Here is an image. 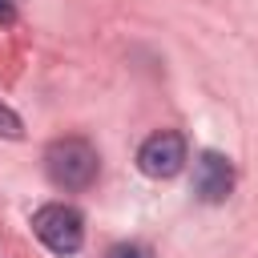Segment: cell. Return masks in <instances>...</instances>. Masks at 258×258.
I'll return each instance as SVG.
<instances>
[{"instance_id":"1","label":"cell","mask_w":258,"mask_h":258,"mask_svg":"<svg viewBox=\"0 0 258 258\" xmlns=\"http://www.w3.org/2000/svg\"><path fill=\"white\" fill-rule=\"evenodd\" d=\"M44 169H48V181L60 189H89L97 181L101 157L85 137H56L44 149Z\"/></svg>"},{"instance_id":"2","label":"cell","mask_w":258,"mask_h":258,"mask_svg":"<svg viewBox=\"0 0 258 258\" xmlns=\"http://www.w3.org/2000/svg\"><path fill=\"white\" fill-rule=\"evenodd\" d=\"M32 234L52 254H77L81 242H85V218H81V210H73L64 202H52V206H40L32 214Z\"/></svg>"},{"instance_id":"3","label":"cell","mask_w":258,"mask_h":258,"mask_svg":"<svg viewBox=\"0 0 258 258\" xmlns=\"http://www.w3.org/2000/svg\"><path fill=\"white\" fill-rule=\"evenodd\" d=\"M137 165H141L145 177H157V181L181 173V165H185V137L173 133V129L149 133L141 141V149H137Z\"/></svg>"},{"instance_id":"4","label":"cell","mask_w":258,"mask_h":258,"mask_svg":"<svg viewBox=\"0 0 258 258\" xmlns=\"http://www.w3.org/2000/svg\"><path fill=\"white\" fill-rule=\"evenodd\" d=\"M230 189H234V165H230V157H222L218 149H206L198 157V165H194V194L206 206H218V202L230 198Z\"/></svg>"},{"instance_id":"5","label":"cell","mask_w":258,"mask_h":258,"mask_svg":"<svg viewBox=\"0 0 258 258\" xmlns=\"http://www.w3.org/2000/svg\"><path fill=\"white\" fill-rule=\"evenodd\" d=\"M105 258H153V250L145 242H117L105 250Z\"/></svg>"},{"instance_id":"6","label":"cell","mask_w":258,"mask_h":258,"mask_svg":"<svg viewBox=\"0 0 258 258\" xmlns=\"http://www.w3.org/2000/svg\"><path fill=\"white\" fill-rule=\"evenodd\" d=\"M20 133H24V125H20V117H16V113H12L8 105H0V137H12V141H16Z\"/></svg>"},{"instance_id":"7","label":"cell","mask_w":258,"mask_h":258,"mask_svg":"<svg viewBox=\"0 0 258 258\" xmlns=\"http://www.w3.org/2000/svg\"><path fill=\"white\" fill-rule=\"evenodd\" d=\"M16 20V8H12V0H0V24H12Z\"/></svg>"}]
</instances>
